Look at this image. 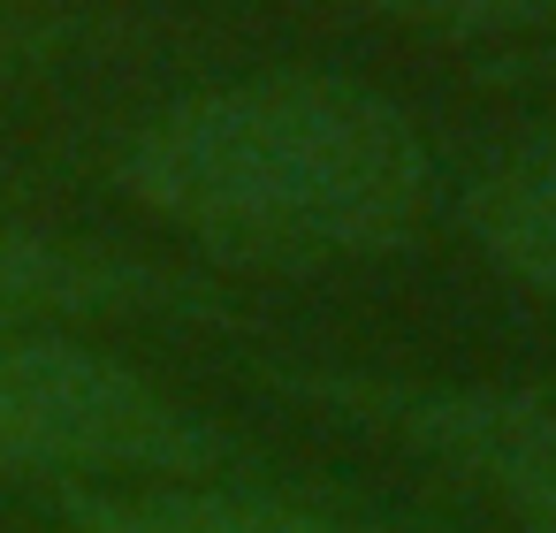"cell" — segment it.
Here are the masks:
<instances>
[{"instance_id":"cell-5","label":"cell","mask_w":556,"mask_h":533,"mask_svg":"<svg viewBox=\"0 0 556 533\" xmlns=\"http://www.w3.org/2000/svg\"><path fill=\"white\" fill-rule=\"evenodd\" d=\"M54 533H404L351 503L275 480H130V487H54Z\"/></svg>"},{"instance_id":"cell-4","label":"cell","mask_w":556,"mask_h":533,"mask_svg":"<svg viewBox=\"0 0 556 533\" xmlns=\"http://www.w3.org/2000/svg\"><path fill=\"white\" fill-rule=\"evenodd\" d=\"M92 320H199L229 328L237 297L176 259H146L100 237L0 221V335H70Z\"/></svg>"},{"instance_id":"cell-2","label":"cell","mask_w":556,"mask_h":533,"mask_svg":"<svg viewBox=\"0 0 556 533\" xmlns=\"http://www.w3.org/2000/svg\"><path fill=\"white\" fill-rule=\"evenodd\" d=\"M0 480H275L267 457L85 335H0Z\"/></svg>"},{"instance_id":"cell-7","label":"cell","mask_w":556,"mask_h":533,"mask_svg":"<svg viewBox=\"0 0 556 533\" xmlns=\"http://www.w3.org/2000/svg\"><path fill=\"white\" fill-rule=\"evenodd\" d=\"M358 9L442 31V39H518V31H556V0H358Z\"/></svg>"},{"instance_id":"cell-3","label":"cell","mask_w":556,"mask_h":533,"mask_svg":"<svg viewBox=\"0 0 556 533\" xmlns=\"http://www.w3.org/2000/svg\"><path fill=\"white\" fill-rule=\"evenodd\" d=\"M275 381L488 487L518 533H556V389H495V381L434 389V381H381V373H336V366L275 373Z\"/></svg>"},{"instance_id":"cell-9","label":"cell","mask_w":556,"mask_h":533,"mask_svg":"<svg viewBox=\"0 0 556 533\" xmlns=\"http://www.w3.org/2000/svg\"><path fill=\"white\" fill-rule=\"evenodd\" d=\"M0 533H54L47 518H31V525H16V518H0Z\"/></svg>"},{"instance_id":"cell-8","label":"cell","mask_w":556,"mask_h":533,"mask_svg":"<svg viewBox=\"0 0 556 533\" xmlns=\"http://www.w3.org/2000/svg\"><path fill=\"white\" fill-rule=\"evenodd\" d=\"M24 9H62V0H0V24H9V16H24Z\"/></svg>"},{"instance_id":"cell-6","label":"cell","mask_w":556,"mask_h":533,"mask_svg":"<svg viewBox=\"0 0 556 533\" xmlns=\"http://www.w3.org/2000/svg\"><path fill=\"white\" fill-rule=\"evenodd\" d=\"M472 252L533 297H556V115L503 138L457 191Z\"/></svg>"},{"instance_id":"cell-1","label":"cell","mask_w":556,"mask_h":533,"mask_svg":"<svg viewBox=\"0 0 556 533\" xmlns=\"http://www.w3.org/2000/svg\"><path fill=\"white\" fill-rule=\"evenodd\" d=\"M115 191L237 267H351L404 252L434 206L419 123L336 69H267L146 115Z\"/></svg>"}]
</instances>
